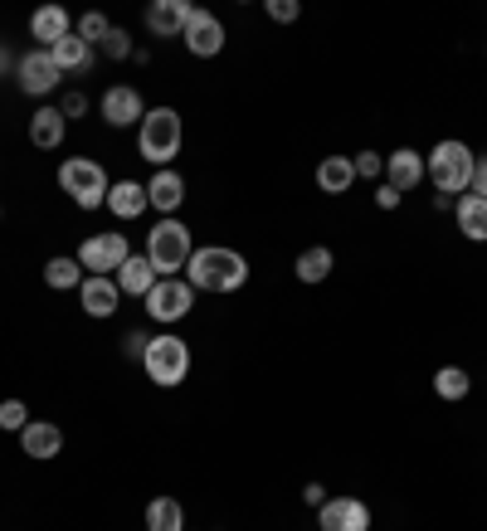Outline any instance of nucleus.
Returning a JSON list of instances; mask_svg holds the SVG:
<instances>
[{
    "label": "nucleus",
    "instance_id": "30",
    "mask_svg": "<svg viewBox=\"0 0 487 531\" xmlns=\"http://www.w3.org/2000/svg\"><path fill=\"white\" fill-rule=\"evenodd\" d=\"M98 49H103V54H108V59H127V54H132V35H127V30H108V35H103V44H98Z\"/></svg>",
    "mask_w": 487,
    "mask_h": 531
},
{
    "label": "nucleus",
    "instance_id": "39",
    "mask_svg": "<svg viewBox=\"0 0 487 531\" xmlns=\"http://www.w3.org/2000/svg\"><path fill=\"white\" fill-rule=\"evenodd\" d=\"M0 74H10V49L0 44Z\"/></svg>",
    "mask_w": 487,
    "mask_h": 531
},
{
    "label": "nucleus",
    "instance_id": "6",
    "mask_svg": "<svg viewBox=\"0 0 487 531\" xmlns=\"http://www.w3.org/2000/svg\"><path fill=\"white\" fill-rule=\"evenodd\" d=\"M147 376L156 380V385H181V380L190 376V346L181 342V337H151V346H147Z\"/></svg>",
    "mask_w": 487,
    "mask_h": 531
},
{
    "label": "nucleus",
    "instance_id": "1",
    "mask_svg": "<svg viewBox=\"0 0 487 531\" xmlns=\"http://www.w3.org/2000/svg\"><path fill=\"white\" fill-rule=\"evenodd\" d=\"M186 283L195 293H239V288L249 283V264H244L234 249L210 244V249H195V254H190Z\"/></svg>",
    "mask_w": 487,
    "mask_h": 531
},
{
    "label": "nucleus",
    "instance_id": "22",
    "mask_svg": "<svg viewBox=\"0 0 487 531\" xmlns=\"http://www.w3.org/2000/svg\"><path fill=\"white\" fill-rule=\"evenodd\" d=\"M453 215H458V229H463L468 239H478V244H487V200H478V195L468 190V195H458Z\"/></svg>",
    "mask_w": 487,
    "mask_h": 531
},
{
    "label": "nucleus",
    "instance_id": "29",
    "mask_svg": "<svg viewBox=\"0 0 487 531\" xmlns=\"http://www.w3.org/2000/svg\"><path fill=\"white\" fill-rule=\"evenodd\" d=\"M108 30H113V25H108V15H103V10H88V15L78 20V30H74V35L83 39V44H93V49H98Z\"/></svg>",
    "mask_w": 487,
    "mask_h": 531
},
{
    "label": "nucleus",
    "instance_id": "2",
    "mask_svg": "<svg viewBox=\"0 0 487 531\" xmlns=\"http://www.w3.org/2000/svg\"><path fill=\"white\" fill-rule=\"evenodd\" d=\"M473 152L463 142H439L429 161H424V176L434 181V195H468L473 186Z\"/></svg>",
    "mask_w": 487,
    "mask_h": 531
},
{
    "label": "nucleus",
    "instance_id": "27",
    "mask_svg": "<svg viewBox=\"0 0 487 531\" xmlns=\"http://www.w3.org/2000/svg\"><path fill=\"white\" fill-rule=\"evenodd\" d=\"M327 273H332V249H327V244L302 249V254H298V278H302V283H322Z\"/></svg>",
    "mask_w": 487,
    "mask_h": 531
},
{
    "label": "nucleus",
    "instance_id": "12",
    "mask_svg": "<svg viewBox=\"0 0 487 531\" xmlns=\"http://www.w3.org/2000/svg\"><path fill=\"white\" fill-rule=\"evenodd\" d=\"M147 108H142V93L137 88H127V83H117L103 93V122L108 127H132V122H142Z\"/></svg>",
    "mask_w": 487,
    "mask_h": 531
},
{
    "label": "nucleus",
    "instance_id": "7",
    "mask_svg": "<svg viewBox=\"0 0 487 531\" xmlns=\"http://www.w3.org/2000/svg\"><path fill=\"white\" fill-rule=\"evenodd\" d=\"M78 264L88 268V273H117V268L132 259V244H127V234H117V229H103V234H88L83 244H78V254H74Z\"/></svg>",
    "mask_w": 487,
    "mask_h": 531
},
{
    "label": "nucleus",
    "instance_id": "18",
    "mask_svg": "<svg viewBox=\"0 0 487 531\" xmlns=\"http://www.w3.org/2000/svg\"><path fill=\"white\" fill-rule=\"evenodd\" d=\"M64 127H69V117L44 103V108L30 117V142H35L39 152H54V147H64Z\"/></svg>",
    "mask_w": 487,
    "mask_h": 531
},
{
    "label": "nucleus",
    "instance_id": "35",
    "mask_svg": "<svg viewBox=\"0 0 487 531\" xmlns=\"http://www.w3.org/2000/svg\"><path fill=\"white\" fill-rule=\"evenodd\" d=\"M59 113H64V117H83V113H88V98H83V93H64Z\"/></svg>",
    "mask_w": 487,
    "mask_h": 531
},
{
    "label": "nucleus",
    "instance_id": "24",
    "mask_svg": "<svg viewBox=\"0 0 487 531\" xmlns=\"http://www.w3.org/2000/svg\"><path fill=\"white\" fill-rule=\"evenodd\" d=\"M356 181V166H351V156H322V166H317V186L327 190V195H341V190H351Z\"/></svg>",
    "mask_w": 487,
    "mask_h": 531
},
{
    "label": "nucleus",
    "instance_id": "16",
    "mask_svg": "<svg viewBox=\"0 0 487 531\" xmlns=\"http://www.w3.org/2000/svg\"><path fill=\"white\" fill-rule=\"evenodd\" d=\"M30 35L39 39V49H54L64 35H74L69 30V10L64 5H39L35 15H30Z\"/></svg>",
    "mask_w": 487,
    "mask_h": 531
},
{
    "label": "nucleus",
    "instance_id": "17",
    "mask_svg": "<svg viewBox=\"0 0 487 531\" xmlns=\"http://www.w3.org/2000/svg\"><path fill=\"white\" fill-rule=\"evenodd\" d=\"M147 200H151V210L176 215V210H181V200H186V181L166 166V171H156V176L147 181Z\"/></svg>",
    "mask_w": 487,
    "mask_h": 531
},
{
    "label": "nucleus",
    "instance_id": "3",
    "mask_svg": "<svg viewBox=\"0 0 487 531\" xmlns=\"http://www.w3.org/2000/svg\"><path fill=\"white\" fill-rule=\"evenodd\" d=\"M59 186L74 195L78 210H98V205H108V171L98 166V161H88V156H69L64 166H59Z\"/></svg>",
    "mask_w": 487,
    "mask_h": 531
},
{
    "label": "nucleus",
    "instance_id": "21",
    "mask_svg": "<svg viewBox=\"0 0 487 531\" xmlns=\"http://www.w3.org/2000/svg\"><path fill=\"white\" fill-rule=\"evenodd\" d=\"M385 171H390V181H385V186H395L400 195H405L410 186H419V181H424V156L410 152V147H400V152L385 161Z\"/></svg>",
    "mask_w": 487,
    "mask_h": 531
},
{
    "label": "nucleus",
    "instance_id": "25",
    "mask_svg": "<svg viewBox=\"0 0 487 531\" xmlns=\"http://www.w3.org/2000/svg\"><path fill=\"white\" fill-rule=\"evenodd\" d=\"M147 531H186V512L176 497H151L147 502Z\"/></svg>",
    "mask_w": 487,
    "mask_h": 531
},
{
    "label": "nucleus",
    "instance_id": "38",
    "mask_svg": "<svg viewBox=\"0 0 487 531\" xmlns=\"http://www.w3.org/2000/svg\"><path fill=\"white\" fill-rule=\"evenodd\" d=\"M302 502H307V507H322V502H327V488H322V483H307V488H302Z\"/></svg>",
    "mask_w": 487,
    "mask_h": 531
},
{
    "label": "nucleus",
    "instance_id": "15",
    "mask_svg": "<svg viewBox=\"0 0 487 531\" xmlns=\"http://www.w3.org/2000/svg\"><path fill=\"white\" fill-rule=\"evenodd\" d=\"M20 444H25V454L30 458H59L64 449V434H59V424H49V419H30L25 429H20Z\"/></svg>",
    "mask_w": 487,
    "mask_h": 531
},
{
    "label": "nucleus",
    "instance_id": "11",
    "mask_svg": "<svg viewBox=\"0 0 487 531\" xmlns=\"http://www.w3.org/2000/svg\"><path fill=\"white\" fill-rule=\"evenodd\" d=\"M186 49L195 59H215L225 49V25L210 15V10H190L186 20Z\"/></svg>",
    "mask_w": 487,
    "mask_h": 531
},
{
    "label": "nucleus",
    "instance_id": "9",
    "mask_svg": "<svg viewBox=\"0 0 487 531\" xmlns=\"http://www.w3.org/2000/svg\"><path fill=\"white\" fill-rule=\"evenodd\" d=\"M59 64L49 59V49H30L25 59H15V83L30 93V98H49L59 88Z\"/></svg>",
    "mask_w": 487,
    "mask_h": 531
},
{
    "label": "nucleus",
    "instance_id": "34",
    "mask_svg": "<svg viewBox=\"0 0 487 531\" xmlns=\"http://www.w3.org/2000/svg\"><path fill=\"white\" fill-rule=\"evenodd\" d=\"M351 166H356V176H380V171H385V161H380L375 152H361Z\"/></svg>",
    "mask_w": 487,
    "mask_h": 531
},
{
    "label": "nucleus",
    "instance_id": "37",
    "mask_svg": "<svg viewBox=\"0 0 487 531\" xmlns=\"http://www.w3.org/2000/svg\"><path fill=\"white\" fill-rule=\"evenodd\" d=\"M375 205H380V210H395V205H400V190H395V186H380V190H375Z\"/></svg>",
    "mask_w": 487,
    "mask_h": 531
},
{
    "label": "nucleus",
    "instance_id": "26",
    "mask_svg": "<svg viewBox=\"0 0 487 531\" xmlns=\"http://www.w3.org/2000/svg\"><path fill=\"white\" fill-rule=\"evenodd\" d=\"M44 283L59 288V293L83 288V264H78V259H49V264H44Z\"/></svg>",
    "mask_w": 487,
    "mask_h": 531
},
{
    "label": "nucleus",
    "instance_id": "4",
    "mask_svg": "<svg viewBox=\"0 0 487 531\" xmlns=\"http://www.w3.org/2000/svg\"><path fill=\"white\" fill-rule=\"evenodd\" d=\"M190 229L181 220H161V225H151L147 234V259L156 273H166V278H176L181 268L190 264Z\"/></svg>",
    "mask_w": 487,
    "mask_h": 531
},
{
    "label": "nucleus",
    "instance_id": "13",
    "mask_svg": "<svg viewBox=\"0 0 487 531\" xmlns=\"http://www.w3.org/2000/svg\"><path fill=\"white\" fill-rule=\"evenodd\" d=\"M78 298H83V312H88V317H113L117 303H122V288H117V278L88 273V283L78 288Z\"/></svg>",
    "mask_w": 487,
    "mask_h": 531
},
{
    "label": "nucleus",
    "instance_id": "8",
    "mask_svg": "<svg viewBox=\"0 0 487 531\" xmlns=\"http://www.w3.org/2000/svg\"><path fill=\"white\" fill-rule=\"evenodd\" d=\"M195 307V288L186 278H156V288L147 293V312L156 322H181Z\"/></svg>",
    "mask_w": 487,
    "mask_h": 531
},
{
    "label": "nucleus",
    "instance_id": "23",
    "mask_svg": "<svg viewBox=\"0 0 487 531\" xmlns=\"http://www.w3.org/2000/svg\"><path fill=\"white\" fill-rule=\"evenodd\" d=\"M49 59L59 64V74H78V69H93V44H83L78 35H64L54 49H49Z\"/></svg>",
    "mask_w": 487,
    "mask_h": 531
},
{
    "label": "nucleus",
    "instance_id": "5",
    "mask_svg": "<svg viewBox=\"0 0 487 531\" xmlns=\"http://www.w3.org/2000/svg\"><path fill=\"white\" fill-rule=\"evenodd\" d=\"M181 152V113H171V108H151L142 117V156H147L151 166H171Z\"/></svg>",
    "mask_w": 487,
    "mask_h": 531
},
{
    "label": "nucleus",
    "instance_id": "10",
    "mask_svg": "<svg viewBox=\"0 0 487 531\" xmlns=\"http://www.w3.org/2000/svg\"><path fill=\"white\" fill-rule=\"evenodd\" d=\"M322 531H371V507L361 497H327L317 507Z\"/></svg>",
    "mask_w": 487,
    "mask_h": 531
},
{
    "label": "nucleus",
    "instance_id": "14",
    "mask_svg": "<svg viewBox=\"0 0 487 531\" xmlns=\"http://www.w3.org/2000/svg\"><path fill=\"white\" fill-rule=\"evenodd\" d=\"M195 5H186V0H151L147 5V30L151 35H186V20Z\"/></svg>",
    "mask_w": 487,
    "mask_h": 531
},
{
    "label": "nucleus",
    "instance_id": "33",
    "mask_svg": "<svg viewBox=\"0 0 487 531\" xmlns=\"http://www.w3.org/2000/svg\"><path fill=\"white\" fill-rule=\"evenodd\" d=\"M268 15H273L278 25H288V20H298L302 10H298V5H293V0H268Z\"/></svg>",
    "mask_w": 487,
    "mask_h": 531
},
{
    "label": "nucleus",
    "instance_id": "31",
    "mask_svg": "<svg viewBox=\"0 0 487 531\" xmlns=\"http://www.w3.org/2000/svg\"><path fill=\"white\" fill-rule=\"evenodd\" d=\"M25 424H30V410L20 400H5L0 405V429H25Z\"/></svg>",
    "mask_w": 487,
    "mask_h": 531
},
{
    "label": "nucleus",
    "instance_id": "36",
    "mask_svg": "<svg viewBox=\"0 0 487 531\" xmlns=\"http://www.w3.org/2000/svg\"><path fill=\"white\" fill-rule=\"evenodd\" d=\"M468 190H473L478 200H487V156L478 161V166H473V186H468Z\"/></svg>",
    "mask_w": 487,
    "mask_h": 531
},
{
    "label": "nucleus",
    "instance_id": "32",
    "mask_svg": "<svg viewBox=\"0 0 487 531\" xmlns=\"http://www.w3.org/2000/svg\"><path fill=\"white\" fill-rule=\"evenodd\" d=\"M147 346H151V337H147V332H127V342H122V351H127V361H147Z\"/></svg>",
    "mask_w": 487,
    "mask_h": 531
},
{
    "label": "nucleus",
    "instance_id": "20",
    "mask_svg": "<svg viewBox=\"0 0 487 531\" xmlns=\"http://www.w3.org/2000/svg\"><path fill=\"white\" fill-rule=\"evenodd\" d=\"M147 186L142 181H113V190H108V210H113L117 220H137L142 210H147Z\"/></svg>",
    "mask_w": 487,
    "mask_h": 531
},
{
    "label": "nucleus",
    "instance_id": "28",
    "mask_svg": "<svg viewBox=\"0 0 487 531\" xmlns=\"http://www.w3.org/2000/svg\"><path fill=\"white\" fill-rule=\"evenodd\" d=\"M468 385H473V380H468L463 366H439V376H434V395H439V400H463V395H468Z\"/></svg>",
    "mask_w": 487,
    "mask_h": 531
},
{
    "label": "nucleus",
    "instance_id": "19",
    "mask_svg": "<svg viewBox=\"0 0 487 531\" xmlns=\"http://www.w3.org/2000/svg\"><path fill=\"white\" fill-rule=\"evenodd\" d=\"M156 278H161V273L151 268V259H147V254H132L127 264L117 268V288H122L127 298H147L151 288H156Z\"/></svg>",
    "mask_w": 487,
    "mask_h": 531
}]
</instances>
